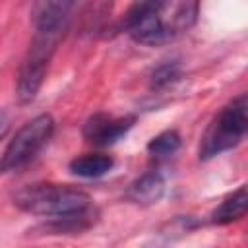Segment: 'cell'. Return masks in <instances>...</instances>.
I'll list each match as a JSON object with an SVG mask.
<instances>
[{
    "instance_id": "obj_13",
    "label": "cell",
    "mask_w": 248,
    "mask_h": 248,
    "mask_svg": "<svg viewBox=\"0 0 248 248\" xmlns=\"http://www.w3.org/2000/svg\"><path fill=\"white\" fill-rule=\"evenodd\" d=\"M110 6H112V0H91L89 12H85V16H83L85 29L97 31L101 27V23L107 19V16L110 14Z\"/></svg>"
},
{
    "instance_id": "obj_4",
    "label": "cell",
    "mask_w": 248,
    "mask_h": 248,
    "mask_svg": "<svg viewBox=\"0 0 248 248\" xmlns=\"http://www.w3.org/2000/svg\"><path fill=\"white\" fill-rule=\"evenodd\" d=\"M54 118L46 112L37 114L25 122L16 136L8 141L4 153L0 155V174H10L25 167L52 138Z\"/></svg>"
},
{
    "instance_id": "obj_9",
    "label": "cell",
    "mask_w": 248,
    "mask_h": 248,
    "mask_svg": "<svg viewBox=\"0 0 248 248\" xmlns=\"http://www.w3.org/2000/svg\"><path fill=\"white\" fill-rule=\"evenodd\" d=\"M114 167V159L105 153L79 155L70 163V172L79 178H99Z\"/></svg>"
},
{
    "instance_id": "obj_1",
    "label": "cell",
    "mask_w": 248,
    "mask_h": 248,
    "mask_svg": "<svg viewBox=\"0 0 248 248\" xmlns=\"http://www.w3.org/2000/svg\"><path fill=\"white\" fill-rule=\"evenodd\" d=\"M14 205L25 213L52 219L91 209V196L68 184L39 182L16 192Z\"/></svg>"
},
{
    "instance_id": "obj_8",
    "label": "cell",
    "mask_w": 248,
    "mask_h": 248,
    "mask_svg": "<svg viewBox=\"0 0 248 248\" xmlns=\"http://www.w3.org/2000/svg\"><path fill=\"white\" fill-rule=\"evenodd\" d=\"M248 209V190L246 186H240L232 194H229L211 213V221L215 225H229L232 221H238L246 215Z\"/></svg>"
},
{
    "instance_id": "obj_12",
    "label": "cell",
    "mask_w": 248,
    "mask_h": 248,
    "mask_svg": "<svg viewBox=\"0 0 248 248\" xmlns=\"http://www.w3.org/2000/svg\"><path fill=\"white\" fill-rule=\"evenodd\" d=\"M178 147H180V134L176 130H165L147 143V151L155 157H169Z\"/></svg>"
},
{
    "instance_id": "obj_2",
    "label": "cell",
    "mask_w": 248,
    "mask_h": 248,
    "mask_svg": "<svg viewBox=\"0 0 248 248\" xmlns=\"http://www.w3.org/2000/svg\"><path fill=\"white\" fill-rule=\"evenodd\" d=\"M64 37V25L58 27H48V29H35V37L23 56V62L17 72V81H16V99L19 105L31 103L45 78L48 64Z\"/></svg>"
},
{
    "instance_id": "obj_3",
    "label": "cell",
    "mask_w": 248,
    "mask_h": 248,
    "mask_svg": "<svg viewBox=\"0 0 248 248\" xmlns=\"http://www.w3.org/2000/svg\"><path fill=\"white\" fill-rule=\"evenodd\" d=\"M248 130V101L246 95H238L207 126L202 143H200V159H211L221 155L223 151L238 145Z\"/></svg>"
},
{
    "instance_id": "obj_7",
    "label": "cell",
    "mask_w": 248,
    "mask_h": 248,
    "mask_svg": "<svg viewBox=\"0 0 248 248\" xmlns=\"http://www.w3.org/2000/svg\"><path fill=\"white\" fill-rule=\"evenodd\" d=\"M163 194H165V178L157 170L143 172L128 188V200L140 205H151L159 202Z\"/></svg>"
},
{
    "instance_id": "obj_10",
    "label": "cell",
    "mask_w": 248,
    "mask_h": 248,
    "mask_svg": "<svg viewBox=\"0 0 248 248\" xmlns=\"http://www.w3.org/2000/svg\"><path fill=\"white\" fill-rule=\"evenodd\" d=\"M169 2L170 0H134V4L128 8V12L122 17V29L126 31L130 25H134V23L153 16V14H159V12L167 10Z\"/></svg>"
},
{
    "instance_id": "obj_11",
    "label": "cell",
    "mask_w": 248,
    "mask_h": 248,
    "mask_svg": "<svg viewBox=\"0 0 248 248\" xmlns=\"http://www.w3.org/2000/svg\"><path fill=\"white\" fill-rule=\"evenodd\" d=\"M180 64L176 60H167L163 64H159L151 76H149V87L151 89H165L169 85H172L178 78H180Z\"/></svg>"
},
{
    "instance_id": "obj_5",
    "label": "cell",
    "mask_w": 248,
    "mask_h": 248,
    "mask_svg": "<svg viewBox=\"0 0 248 248\" xmlns=\"http://www.w3.org/2000/svg\"><path fill=\"white\" fill-rule=\"evenodd\" d=\"M134 116H108L103 112H97L87 118L83 124V138L91 141L93 145L107 147L116 143L132 126H134Z\"/></svg>"
},
{
    "instance_id": "obj_6",
    "label": "cell",
    "mask_w": 248,
    "mask_h": 248,
    "mask_svg": "<svg viewBox=\"0 0 248 248\" xmlns=\"http://www.w3.org/2000/svg\"><path fill=\"white\" fill-rule=\"evenodd\" d=\"M76 0H33L31 21L35 29H48L64 25V19Z\"/></svg>"
},
{
    "instance_id": "obj_14",
    "label": "cell",
    "mask_w": 248,
    "mask_h": 248,
    "mask_svg": "<svg viewBox=\"0 0 248 248\" xmlns=\"http://www.w3.org/2000/svg\"><path fill=\"white\" fill-rule=\"evenodd\" d=\"M8 130H10V116L4 110H0V140H4Z\"/></svg>"
}]
</instances>
